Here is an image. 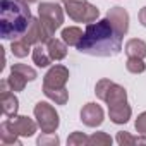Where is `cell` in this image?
<instances>
[{
	"instance_id": "1",
	"label": "cell",
	"mask_w": 146,
	"mask_h": 146,
	"mask_svg": "<svg viewBox=\"0 0 146 146\" xmlns=\"http://www.w3.org/2000/svg\"><path fill=\"white\" fill-rule=\"evenodd\" d=\"M78 50L91 57H113L122 50V36L115 31L108 17H105L86 26Z\"/></svg>"
},
{
	"instance_id": "2",
	"label": "cell",
	"mask_w": 146,
	"mask_h": 146,
	"mask_svg": "<svg viewBox=\"0 0 146 146\" xmlns=\"http://www.w3.org/2000/svg\"><path fill=\"white\" fill-rule=\"evenodd\" d=\"M33 23L29 4L24 0H0V35L4 40H19Z\"/></svg>"
},
{
	"instance_id": "3",
	"label": "cell",
	"mask_w": 146,
	"mask_h": 146,
	"mask_svg": "<svg viewBox=\"0 0 146 146\" xmlns=\"http://www.w3.org/2000/svg\"><path fill=\"white\" fill-rule=\"evenodd\" d=\"M65 12L69 14V17L76 23H95L100 17V11L98 7L91 5L88 0H62Z\"/></svg>"
},
{
	"instance_id": "4",
	"label": "cell",
	"mask_w": 146,
	"mask_h": 146,
	"mask_svg": "<svg viewBox=\"0 0 146 146\" xmlns=\"http://www.w3.org/2000/svg\"><path fill=\"white\" fill-rule=\"evenodd\" d=\"M35 117L38 122V127L41 129V132H55L58 129L60 119L57 110L46 103V102H38L35 105Z\"/></svg>"
},
{
	"instance_id": "5",
	"label": "cell",
	"mask_w": 146,
	"mask_h": 146,
	"mask_svg": "<svg viewBox=\"0 0 146 146\" xmlns=\"http://www.w3.org/2000/svg\"><path fill=\"white\" fill-rule=\"evenodd\" d=\"M38 16L52 35L64 23V11L58 4H53V2H41L38 7Z\"/></svg>"
},
{
	"instance_id": "6",
	"label": "cell",
	"mask_w": 146,
	"mask_h": 146,
	"mask_svg": "<svg viewBox=\"0 0 146 146\" xmlns=\"http://www.w3.org/2000/svg\"><path fill=\"white\" fill-rule=\"evenodd\" d=\"M7 124L17 136H23V137H31L38 127V122H35L26 115H12L7 119Z\"/></svg>"
},
{
	"instance_id": "7",
	"label": "cell",
	"mask_w": 146,
	"mask_h": 146,
	"mask_svg": "<svg viewBox=\"0 0 146 146\" xmlns=\"http://www.w3.org/2000/svg\"><path fill=\"white\" fill-rule=\"evenodd\" d=\"M52 33L48 31V28L41 23V19H35L33 17V23L29 26V29L26 31V35L23 36L26 41H29L31 45H40V43H48L52 40Z\"/></svg>"
},
{
	"instance_id": "8",
	"label": "cell",
	"mask_w": 146,
	"mask_h": 146,
	"mask_svg": "<svg viewBox=\"0 0 146 146\" xmlns=\"http://www.w3.org/2000/svg\"><path fill=\"white\" fill-rule=\"evenodd\" d=\"M69 81V69L64 65H53L43 78V88H65Z\"/></svg>"
},
{
	"instance_id": "9",
	"label": "cell",
	"mask_w": 146,
	"mask_h": 146,
	"mask_svg": "<svg viewBox=\"0 0 146 146\" xmlns=\"http://www.w3.org/2000/svg\"><path fill=\"white\" fill-rule=\"evenodd\" d=\"M103 119H105L103 108L100 105H96V103H86L81 108V120L88 127H98V125H102Z\"/></svg>"
},
{
	"instance_id": "10",
	"label": "cell",
	"mask_w": 146,
	"mask_h": 146,
	"mask_svg": "<svg viewBox=\"0 0 146 146\" xmlns=\"http://www.w3.org/2000/svg\"><path fill=\"white\" fill-rule=\"evenodd\" d=\"M107 17L112 23V26L115 28V31L124 38V35L129 31V14H127V11L122 9V7H112L107 12Z\"/></svg>"
},
{
	"instance_id": "11",
	"label": "cell",
	"mask_w": 146,
	"mask_h": 146,
	"mask_svg": "<svg viewBox=\"0 0 146 146\" xmlns=\"http://www.w3.org/2000/svg\"><path fill=\"white\" fill-rule=\"evenodd\" d=\"M131 113H132V110L127 105V102L108 107V115H110V120L113 124H125V122H129Z\"/></svg>"
},
{
	"instance_id": "12",
	"label": "cell",
	"mask_w": 146,
	"mask_h": 146,
	"mask_svg": "<svg viewBox=\"0 0 146 146\" xmlns=\"http://www.w3.org/2000/svg\"><path fill=\"white\" fill-rule=\"evenodd\" d=\"M0 105H2V112L4 115L7 117H12V115H17V110H19V100L14 93L11 91H4L0 93Z\"/></svg>"
},
{
	"instance_id": "13",
	"label": "cell",
	"mask_w": 146,
	"mask_h": 146,
	"mask_svg": "<svg viewBox=\"0 0 146 146\" xmlns=\"http://www.w3.org/2000/svg\"><path fill=\"white\" fill-rule=\"evenodd\" d=\"M124 102H127V91H125V88L120 86V84L112 83V86H110V90H108V93L105 96V103L108 107H112V105H119V103H124Z\"/></svg>"
},
{
	"instance_id": "14",
	"label": "cell",
	"mask_w": 146,
	"mask_h": 146,
	"mask_svg": "<svg viewBox=\"0 0 146 146\" xmlns=\"http://www.w3.org/2000/svg\"><path fill=\"white\" fill-rule=\"evenodd\" d=\"M46 50H48L52 60H62V58H65V55H67V43H65L64 40L52 38V40L46 43Z\"/></svg>"
},
{
	"instance_id": "15",
	"label": "cell",
	"mask_w": 146,
	"mask_h": 146,
	"mask_svg": "<svg viewBox=\"0 0 146 146\" xmlns=\"http://www.w3.org/2000/svg\"><path fill=\"white\" fill-rule=\"evenodd\" d=\"M125 53L127 57H139L144 58L146 57V41L139 40V38H132L125 43Z\"/></svg>"
},
{
	"instance_id": "16",
	"label": "cell",
	"mask_w": 146,
	"mask_h": 146,
	"mask_svg": "<svg viewBox=\"0 0 146 146\" xmlns=\"http://www.w3.org/2000/svg\"><path fill=\"white\" fill-rule=\"evenodd\" d=\"M43 45L45 43H40V45H35V48H33V62L38 67H48L52 62V57H50L46 46H43Z\"/></svg>"
},
{
	"instance_id": "17",
	"label": "cell",
	"mask_w": 146,
	"mask_h": 146,
	"mask_svg": "<svg viewBox=\"0 0 146 146\" xmlns=\"http://www.w3.org/2000/svg\"><path fill=\"white\" fill-rule=\"evenodd\" d=\"M83 29L81 28H76V26H70V28H65L62 29V40L69 45V46H78L81 38H83Z\"/></svg>"
},
{
	"instance_id": "18",
	"label": "cell",
	"mask_w": 146,
	"mask_h": 146,
	"mask_svg": "<svg viewBox=\"0 0 146 146\" xmlns=\"http://www.w3.org/2000/svg\"><path fill=\"white\" fill-rule=\"evenodd\" d=\"M43 93L57 105H65L69 100V91L65 88H43Z\"/></svg>"
},
{
	"instance_id": "19",
	"label": "cell",
	"mask_w": 146,
	"mask_h": 146,
	"mask_svg": "<svg viewBox=\"0 0 146 146\" xmlns=\"http://www.w3.org/2000/svg\"><path fill=\"white\" fill-rule=\"evenodd\" d=\"M0 141H2V144H17V146H21V141H19V136L9 127V124H7V120L5 122H2V125H0Z\"/></svg>"
},
{
	"instance_id": "20",
	"label": "cell",
	"mask_w": 146,
	"mask_h": 146,
	"mask_svg": "<svg viewBox=\"0 0 146 146\" xmlns=\"http://www.w3.org/2000/svg\"><path fill=\"white\" fill-rule=\"evenodd\" d=\"M29 50H31V43H29V41H26L24 38H19V40H12V45H11V52H12L16 57H19V58H23V57H28Z\"/></svg>"
},
{
	"instance_id": "21",
	"label": "cell",
	"mask_w": 146,
	"mask_h": 146,
	"mask_svg": "<svg viewBox=\"0 0 146 146\" xmlns=\"http://www.w3.org/2000/svg\"><path fill=\"white\" fill-rule=\"evenodd\" d=\"M117 143L120 146H134V144H146V136L143 137H134L132 134L125 132V131H120L117 132Z\"/></svg>"
},
{
	"instance_id": "22",
	"label": "cell",
	"mask_w": 146,
	"mask_h": 146,
	"mask_svg": "<svg viewBox=\"0 0 146 146\" xmlns=\"http://www.w3.org/2000/svg\"><path fill=\"white\" fill-rule=\"evenodd\" d=\"M7 83H9L11 90L16 93V91H23V90H24V86H26L28 79H26L23 74H19V72H14V70H11V76L7 78Z\"/></svg>"
},
{
	"instance_id": "23",
	"label": "cell",
	"mask_w": 146,
	"mask_h": 146,
	"mask_svg": "<svg viewBox=\"0 0 146 146\" xmlns=\"http://www.w3.org/2000/svg\"><path fill=\"white\" fill-rule=\"evenodd\" d=\"M88 144L90 146H110L112 144V137L107 132H93L88 137Z\"/></svg>"
},
{
	"instance_id": "24",
	"label": "cell",
	"mask_w": 146,
	"mask_h": 146,
	"mask_svg": "<svg viewBox=\"0 0 146 146\" xmlns=\"http://www.w3.org/2000/svg\"><path fill=\"white\" fill-rule=\"evenodd\" d=\"M125 67H127L129 72H132V74H141V72L146 70V64L139 57H129L127 62H125Z\"/></svg>"
},
{
	"instance_id": "25",
	"label": "cell",
	"mask_w": 146,
	"mask_h": 146,
	"mask_svg": "<svg viewBox=\"0 0 146 146\" xmlns=\"http://www.w3.org/2000/svg\"><path fill=\"white\" fill-rule=\"evenodd\" d=\"M11 70H14V72H19V74H23V76H24L28 81H35V79L38 78L36 70H35L33 67L26 65V64H14V65L11 67Z\"/></svg>"
},
{
	"instance_id": "26",
	"label": "cell",
	"mask_w": 146,
	"mask_h": 146,
	"mask_svg": "<svg viewBox=\"0 0 146 146\" xmlns=\"http://www.w3.org/2000/svg\"><path fill=\"white\" fill-rule=\"evenodd\" d=\"M40 146H57L58 143H60V139H58V136L55 134V132H43L40 137H38V141H36Z\"/></svg>"
},
{
	"instance_id": "27",
	"label": "cell",
	"mask_w": 146,
	"mask_h": 146,
	"mask_svg": "<svg viewBox=\"0 0 146 146\" xmlns=\"http://www.w3.org/2000/svg\"><path fill=\"white\" fill-rule=\"evenodd\" d=\"M110 86H112V81H110V79H100V81L96 83V86H95V95H96L100 100L105 102V96H107Z\"/></svg>"
},
{
	"instance_id": "28",
	"label": "cell",
	"mask_w": 146,
	"mask_h": 146,
	"mask_svg": "<svg viewBox=\"0 0 146 146\" xmlns=\"http://www.w3.org/2000/svg\"><path fill=\"white\" fill-rule=\"evenodd\" d=\"M67 144L69 146H84V144H88V136L79 132V131H76V132H72L67 137Z\"/></svg>"
},
{
	"instance_id": "29",
	"label": "cell",
	"mask_w": 146,
	"mask_h": 146,
	"mask_svg": "<svg viewBox=\"0 0 146 146\" xmlns=\"http://www.w3.org/2000/svg\"><path fill=\"white\" fill-rule=\"evenodd\" d=\"M134 127H136V131L141 136H146V112H143V113L137 115V119L134 122Z\"/></svg>"
},
{
	"instance_id": "30",
	"label": "cell",
	"mask_w": 146,
	"mask_h": 146,
	"mask_svg": "<svg viewBox=\"0 0 146 146\" xmlns=\"http://www.w3.org/2000/svg\"><path fill=\"white\" fill-rule=\"evenodd\" d=\"M139 23L146 28V7H143V9L139 11Z\"/></svg>"
},
{
	"instance_id": "31",
	"label": "cell",
	"mask_w": 146,
	"mask_h": 146,
	"mask_svg": "<svg viewBox=\"0 0 146 146\" xmlns=\"http://www.w3.org/2000/svg\"><path fill=\"white\" fill-rule=\"evenodd\" d=\"M24 2H28V4H33V2H36V0H24Z\"/></svg>"
}]
</instances>
